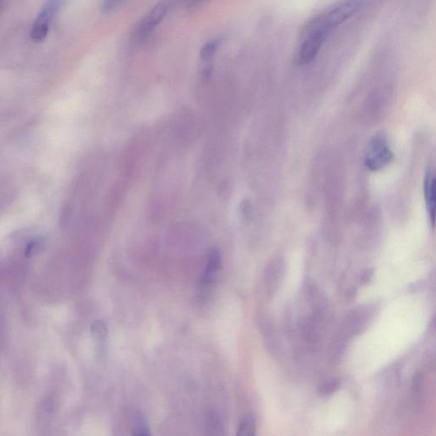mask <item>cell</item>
<instances>
[{
	"mask_svg": "<svg viewBox=\"0 0 436 436\" xmlns=\"http://www.w3.org/2000/svg\"><path fill=\"white\" fill-rule=\"evenodd\" d=\"M365 2L366 0H341L309 21L305 27L325 30L332 34L337 27L358 13Z\"/></svg>",
	"mask_w": 436,
	"mask_h": 436,
	"instance_id": "obj_1",
	"label": "cell"
},
{
	"mask_svg": "<svg viewBox=\"0 0 436 436\" xmlns=\"http://www.w3.org/2000/svg\"><path fill=\"white\" fill-rule=\"evenodd\" d=\"M331 36V34L319 29H304L296 53V64L300 66L311 64Z\"/></svg>",
	"mask_w": 436,
	"mask_h": 436,
	"instance_id": "obj_2",
	"label": "cell"
},
{
	"mask_svg": "<svg viewBox=\"0 0 436 436\" xmlns=\"http://www.w3.org/2000/svg\"><path fill=\"white\" fill-rule=\"evenodd\" d=\"M62 0H47L34 20L31 38L34 42L44 41L49 34L50 23L60 10Z\"/></svg>",
	"mask_w": 436,
	"mask_h": 436,
	"instance_id": "obj_3",
	"label": "cell"
},
{
	"mask_svg": "<svg viewBox=\"0 0 436 436\" xmlns=\"http://www.w3.org/2000/svg\"><path fill=\"white\" fill-rule=\"evenodd\" d=\"M392 158V152L386 141L382 137L377 136L368 144L365 164L369 170L378 171L386 167Z\"/></svg>",
	"mask_w": 436,
	"mask_h": 436,
	"instance_id": "obj_4",
	"label": "cell"
},
{
	"mask_svg": "<svg viewBox=\"0 0 436 436\" xmlns=\"http://www.w3.org/2000/svg\"><path fill=\"white\" fill-rule=\"evenodd\" d=\"M169 10V3L162 1L155 6L145 17L141 20L137 26L135 32V39L137 42L145 41L150 36L151 34L157 29L164 17H167Z\"/></svg>",
	"mask_w": 436,
	"mask_h": 436,
	"instance_id": "obj_5",
	"label": "cell"
},
{
	"mask_svg": "<svg viewBox=\"0 0 436 436\" xmlns=\"http://www.w3.org/2000/svg\"><path fill=\"white\" fill-rule=\"evenodd\" d=\"M220 46V41L214 39L210 42H207L200 50V70L204 78H207L211 76L212 66H213V60L217 54Z\"/></svg>",
	"mask_w": 436,
	"mask_h": 436,
	"instance_id": "obj_6",
	"label": "cell"
},
{
	"mask_svg": "<svg viewBox=\"0 0 436 436\" xmlns=\"http://www.w3.org/2000/svg\"><path fill=\"white\" fill-rule=\"evenodd\" d=\"M424 196H426L428 213L432 225H435V178L433 172L429 171L424 180Z\"/></svg>",
	"mask_w": 436,
	"mask_h": 436,
	"instance_id": "obj_7",
	"label": "cell"
},
{
	"mask_svg": "<svg viewBox=\"0 0 436 436\" xmlns=\"http://www.w3.org/2000/svg\"><path fill=\"white\" fill-rule=\"evenodd\" d=\"M220 266H221V257H220L219 251L213 249L211 251L206 272L202 278V284L205 288H208V286H211L214 282Z\"/></svg>",
	"mask_w": 436,
	"mask_h": 436,
	"instance_id": "obj_8",
	"label": "cell"
},
{
	"mask_svg": "<svg viewBox=\"0 0 436 436\" xmlns=\"http://www.w3.org/2000/svg\"><path fill=\"white\" fill-rule=\"evenodd\" d=\"M370 316L368 309H358L353 311L347 320V330L353 334L360 333L361 330L366 327Z\"/></svg>",
	"mask_w": 436,
	"mask_h": 436,
	"instance_id": "obj_9",
	"label": "cell"
},
{
	"mask_svg": "<svg viewBox=\"0 0 436 436\" xmlns=\"http://www.w3.org/2000/svg\"><path fill=\"white\" fill-rule=\"evenodd\" d=\"M256 433V419L253 415H247L239 424L237 435L253 436Z\"/></svg>",
	"mask_w": 436,
	"mask_h": 436,
	"instance_id": "obj_10",
	"label": "cell"
},
{
	"mask_svg": "<svg viewBox=\"0 0 436 436\" xmlns=\"http://www.w3.org/2000/svg\"><path fill=\"white\" fill-rule=\"evenodd\" d=\"M341 386V381L339 379H331L325 381L321 385L319 393L321 396H330L339 390Z\"/></svg>",
	"mask_w": 436,
	"mask_h": 436,
	"instance_id": "obj_11",
	"label": "cell"
},
{
	"mask_svg": "<svg viewBox=\"0 0 436 436\" xmlns=\"http://www.w3.org/2000/svg\"><path fill=\"white\" fill-rule=\"evenodd\" d=\"M92 332L98 339H104L107 336L108 328L104 321H97L92 325Z\"/></svg>",
	"mask_w": 436,
	"mask_h": 436,
	"instance_id": "obj_12",
	"label": "cell"
},
{
	"mask_svg": "<svg viewBox=\"0 0 436 436\" xmlns=\"http://www.w3.org/2000/svg\"><path fill=\"white\" fill-rule=\"evenodd\" d=\"M42 247L43 242L39 239H35V241L30 242L25 251L26 257H32L34 255L38 254L41 251Z\"/></svg>",
	"mask_w": 436,
	"mask_h": 436,
	"instance_id": "obj_13",
	"label": "cell"
},
{
	"mask_svg": "<svg viewBox=\"0 0 436 436\" xmlns=\"http://www.w3.org/2000/svg\"><path fill=\"white\" fill-rule=\"evenodd\" d=\"M134 434L136 435H150V432H149L148 428L146 426V422H145L143 418L140 417V416L139 419H137L136 429Z\"/></svg>",
	"mask_w": 436,
	"mask_h": 436,
	"instance_id": "obj_14",
	"label": "cell"
},
{
	"mask_svg": "<svg viewBox=\"0 0 436 436\" xmlns=\"http://www.w3.org/2000/svg\"><path fill=\"white\" fill-rule=\"evenodd\" d=\"M124 0H104L103 3V10L105 13H108L119 6L121 5Z\"/></svg>",
	"mask_w": 436,
	"mask_h": 436,
	"instance_id": "obj_15",
	"label": "cell"
},
{
	"mask_svg": "<svg viewBox=\"0 0 436 436\" xmlns=\"http://www.w3.org/2000/svg\"><path fill=\"white\" fill-rule=\"evenodd\" d=\"M373 274H374V270L372 269H367L363 271V272L360 274V284L363 286L367 285L368 283L372 281Z\"/></svg>",
	"mask_w": 436,
	"mask_h": 436,
	"instance_id": "obj_16",
	"label": "cell"
},
{
	"mask_svg": "<svg viewBox=\"0 0 436 436\" xmlns=\"http://www.w3.org/2000/svg\"><path fill=\"white\" fill-rule=\"evenodd\" d=\"M208 430H211L212 433L211 435H222V427L220 426V423L217 421V419H212L211 423H209V427H208Z\"/></svg>",
	"mask_w": 436,
	"mask_h": 436,
	"instance_id": "obj_17",
	"label": "cell"
},
{
	"mask_svg": "<svg viewBox=\"0 0 436 436\" xmlns=\"http://www.w3.org/2000/svg\"><path fill=\"white\" fill-rule=\"evenodd\" d=\"M356 289L355 288H351V290H349L348 294H347V297L349 298H353V297L356 296Z\"/></svg>",
	"mask_w": 436,
	"mask_h": 436,
	"instance_id": "obj_18",
	"label": "cell"
},
{
	"mask_svg": "<svg viewBox=\"0 0 436 436\" xmlns=\"http://www.w3.org/2000/svg\"><path fill=\"white\" fill-rule=\"evenodd\" d=\"M202 1H204V0H191L192 5H195V3H199Z\"/></svg>",
	"mask_w": 436,
	"mask_h": 436,
	"instance_id": "obj_19",
	"label": "cell"
},
{
	"mask_svg": "<svg viewBox=\"0 0 436 436\" xmlns=\"http://www.w3.org/2000/svg\"><path fill=\"white\" fill-rule=\"evenodd\" d=\"M1 2H2V0H0V3H1Z\"/></svg>",
	"mask_w": 436,
	"mask_h": 436,
	"instance_id": "obj_20",
	"label": "cell"
}]
</instances>
